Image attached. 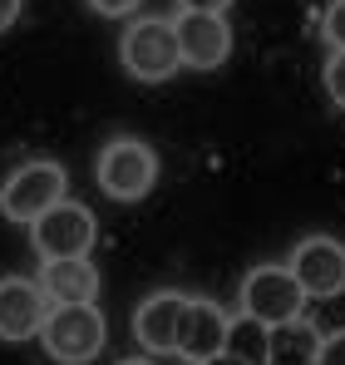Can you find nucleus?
<instances>
[{
  "label": "nucleus",
  "instance_id": "f257e3e1",
  "mask_svg": "<svg viewBox=\"0 0 345 365\" xmlns=\"http://www.w3.org/2000/svg\"><path fill=\"white\" fill-rule=\"evenodd\" d=\"M40 341L59 365H89L104 351V316L94 302H69V306H50Z\"/></svg>",
  "mask_w": 345,
  "mask_h": 365
},
{
  "label": "nucleus",
  "instance_id": "6e6552de",
  "mask_svg": "<svg viewBox=\"0 0 345 365\" xmlns=\"http://www.w3.org/2000/svg\"><path fill=\"white\" fill-rule=\"evenodd\" d=\"M172 35H177V55L192 69H217L232 55V30L222 15H207V10H182L172 20Z\"/></svg>",
  "mask_w": 345,
  "mask_h": 365
},
{
  "label": "nucleus",
  "instance_id": "20e7f679",
  "mask_svg": "<svg viewBox=\"0 0 345 365\" xmlns=\"http://www.w3.org/2000/svg\"><path fill=\"white\" fill-rule=\"evenodd\" d=\"M123 64H128V74L143 79V84L172 79V74L182 69L172 20H133V25L123 30Z\"/></svg>",
  "mask_w": 345,
  "mask_h": 365
},
{
  "label": "nucleus",
  "instance_id": "ddd939ff",
  "mask_svg": "<svg viewBox=\"0 0 345 365\" xmlns=\"http://www.w3.org/2000/svg\"><path fill=\"white\" fill-rule=\"evenodd\" d=\"M316 351H321V331L301 316L272 326L267 336V365H316Z\"/></svg>",
  "mask_w": 345,
  "mask_h": 365
},
{
  "label": "nucleus",
  "instance_id": "6ab92c4d",
  "mask_svg": "<svg viewBox=\"0 0 345 365\" xmlns=\"http://www.w3.org/2000/svg\"><path fill=\"white\" fill-rule=\"evenodd\" d=\"M232 0H182V10H207V15H222Z\"/></svg>",
  "mask_w": 345,
  "mask_h": 365
},
{
  "label": "nucleus",
  "instance_id": "9d476101",
  "mask_svg": "<svg viewBox=\"0 0 345 365\" xmlns=\"http://www.w3.org/2000/svg\"><path fill=\"white\" fill-rule=\"evenodd\" d=\"M45 316H50V297L40 292V282H25V277H5L0 282V341L40 336Z\"/></svg>",
  "mask_w": 345,
  "mask_h": 365
},
{
  "label": "nucleus",
  "instance_id": "f3484780",
  "mask_svg": "<svg viewBox=\"0 0 345 365\" xmlns=\"http://www.w3.org/2000/svg\"><path fill=\"white\" fill-rule=\"evenodd\" d=\"M316 365H345V331H336V336H321Z\"/></svg>",
  "mask_w": 345,
  "mask_h": 365
},
{
  "label": "nucleus",
  "instance_id": "2eb2a0df",
  "mask_svg": "<svg viewBox=\"0 0 345 365\" xmlns=\"http://www.w3.org/2000/svg\"><path fill=\"white\" fill-rule=\"evenodd\" d=\"M321 35H326L336 50H345V0H331V5H326V15H321Z\"/></svg>",
  "mask_w": 345,
  "mask_h": 365
},
{
  "label": "nucleus",
  "instance_id": "7ed1b4c3",
  "mask_svg": "<svg viewBox=\"0 0 345 365\" xmlns=\"http://www.w3.org/2000/svg\"><path fill=\"white\" fill-rule=\"evenodd\" d=\"M30 242L45 262H64V257H89L94 247V212L84 202L59 197L50 212H40L30 222Z\"/></svg>",
  "mask_w": 345,
  "mask_h": 365
},
{
  "label": "nucleus",
  "instance_id": "0eeeda50",
  "mask_svg": "<svg viewBox=\"0 0 345 365\" xmlns=\"http://www.w3.org/2000/svg\"><path fill=\"white\" fill-rule=\"evenodd\" d=\"M287 272L301 282V292L316 297V302L341 297L345 292V247L336 237H306V242L291 252Z\"/></svg>",
  "mask_w": 345,
  "mask_h": 365
},
{
  "label": "nucleus",
  "instance_id": "9b49d317",
  "mask_svg": "<svg viewBox=\"0 0 345 365\" xmlns=\"http://www.w3.org/2000/svg\"><path fill=\"white\" fill-rule=\"evenodd\" d=\"M182 292H158L133 311V336L143 351L153 356H172V336H177V316H182Z\"/></svg>",
  "mask_w": 345,
  "mask_h": 365
},
{
  "label": "nucleus",
  "instance_id": "aec40b11",
  "mask_svg": "<svg viewBox=\"0 0 345 365\" xmlns=\"http://www.w3.org/2000/svg\"><path fill=\"white\" fill-rule=\"evenodd\" d=\"M15 15H20V0H0V30H10Z\"/></svg>",
  "mask_w": 345,
  "mask_h": 365
},
{
  "label": "nucleus",
  "instance_id": "f8f14e48",
  "mask_svg": "<svg viewBox=\"0 0 345 365\" xmlns=\"http://www.w3.org/2000/svg\"><path fill=\"white\" fill-rule=\"evenodd\" d=\"M40 292H45L55 306L94 302V292H99V272H94V262H84V257L45 262V267H40Z\"/></svg>",
  "mask_w": 345,
  "mask_h": 365
},
{
  "label": "nucleus",
  "instance_id": "1a4fd4ad",
  "mask_svg": "<svg viewBox=\"0 0 345 365\" xmlns=\"http://www.w3.org/2000/svg\"><path fill=\"white\" fill-rule=\"evenodd\" d=\"M217 351H227V316H222V306L187 297V302H182V316H177L172 356L197 365V361H207V356H217Z\"/></svg>",
  "mask_w": 345,
  "mask_h": 365
},
{
  "label": "nucleus",
  "instance_id": "423d86ee",
  "mask_svg": "<svg viewBox=\"0 0 345 365\" xmlns=\"http://www.w3.org/2000/svg\"><path fill=\"white\" fill-rule=\"evenodd\" d=\"M59 197H64V168L59 163H25L0 187V212L10 222H35L40 212L55 207Z\"/></svg>",
  "mask_w": 345,
  "mask_h": 365
},
{
  "label": "nucleus",
  "instance_id": "4be33fe9",
  "mask_svg": "<svg viewBox=\"0 0 345 365\" xmlns=\"http://www.w3.org/2000/svg\"><path fill=\"white\" fill-rule=\"evenodd\" d=\"M118 365H153V361H118Z\"/></svg>",
  "mask_w": 345,
  "mask_h": 365
},
{
  "label": "nucleus",
  "instance_id": "dca6fc26",
  "mask_svg": "<svg viewBox=\"0 0 345 365\" xmlns=\"http://www.w3.org/2000/svg\"><path fill=\"white\" fill-rule=\"evenodd\" d=\"M326 89H331V99L345 109V50H336L331 64H326Z\"/></svg>",
  "mask_w": 345,
  "mask_h": 365
},
{
  "label": "nucleus",
  "instance_id": "412c9836",
  "mask_svg": "<svg viewBox=\"0 0 345 365\" xmlns=\"http://www.w3.org/2000/svg\"><path fill=\"white\" fill-rule=\"evenodd\" d=\"M197 365H242L232 351H217V356H207V361H197Z\"/></svg>",
  "mask_w": 345,
  "mask_h": 365
},
{
  "label": "nucleus",
  "instance_id": "39448f33",
  "mask_svg": "<svg viewBox=\"0 0 345 365\" xmlns=\"http://www.w3.org/2000/svg\"><path fill=\"white\" fill-rule=\"evenodd\" d=\"M153 182H158V158H153L148 143H138V138H114V143L99 153V187H104L114 202H138Z\"/></svg>",
  "mask_w": 345,
  "mask_h": 365
},
{
  "label": "nucleus",
  "instance_id": "4468645a",
  "mask_svg": "<svg viewBox=\"0 0 345 365\" xmlns=\"http://www.w3.org/2000/svg\"><path fill=\"white\" fill-rule=\"evenodd\" d=\"M267 336H272V326H262V321H252V316L227 321V351L242 365H267Z\"/></svg>",
  "mask_w": 345,
  "mask_h": 365
},
{
  "label": "nucleus",
  "instance_id": "a211bd4d",
  "mask_svg": "<svg viewBox=\"0 0 345 365\" xmlns=\"http://www.w3.org/2000/svg\"><path fill=\"white\" fill-rule=\"evenodd\" d=\"M89 5H94V10H99V15H128V10H138V0H89Z\"/></svg>",
  "mask_w": 345,
  "mask_h": 365
},
{
  "label": "nucleus",
  "instance_id": "f03ea898",
  "mask_svg": "<svg viewBox=\"0 0 345 365\" xmlns=\"http://www.w3.org/2000/svg\"><path fill=\"white\" fill-rule=\"evenodd\" d=\"M306 292L301 282L291 277L287 267H252L247 282H242V316L262 321V326H282V321H296L306 311Z\"/></svg>",
  "mask_w": 345,
  "mask_h": 365
}]
</instances>
